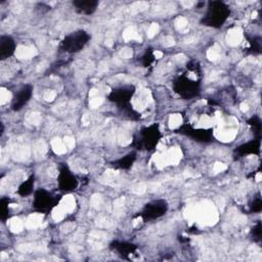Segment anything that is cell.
<instances>
[{
  "label": "cell",
  "instance_id": "cell-5",
  "mask_svg": "<svg viewBox=\"0 0 262 262\" xmlns=\"http://www.w3.org/2000/svg\"><path fill=\"white\" fill-rule=\"evenodd\" d=\"M90 35L84 30H77L67 35L60 42L59 48L66 53H77L89 42Z\"/></svg>",
  "mask_w": 262,
  "mask_h": 262
},
{
  "label": "cell",
  "instance_id": "cell-8",
  "mask_svg": "<svg viewBox=\"0 0 262 262\" xmlns=\"http://www.w3.org/2000/svg\"><path fill=\"white\" fill-rule=\"evenodd\" d=\"M176 131L199 142H210L213 139V129L211 128L194 127L190 124H183Z\"/></svg>",
  "mask_w": 262,
  "mask_h": 262
},
{
  "label": "cell",
  "instance_id": "cell-14",
  "mask_svg": "<svg viewBox=\"0 0 262 262\" xmlns=\"http://www.w3.org/2000/svg\"><path fill=\"white\" fill-rule=\"evenodd\" d=\"M73 6L75 10L84 15H90L95 12L98 1L97 0H75L73 1Z\"/></svg>",
  "mask_w": 262,
  "mask_h": 262
},
{
  "label": "cell",
  "instance_id": "cell-9",
  "mask_svg": "<svg viewBox=\"0 0 262 262\" xmlns=\"http://www.w3.org/2000/svg\"><path fill=\"white\" fill-rule=\"evenodd\" d=\"M57 185L60 191L67 193L74 191L79 185L77 177L72 173L67 165H61L59 167L57 175Z\"/></svg>",
  "mask_w": 262,
  "mask_h": 262
},
{
  "label": "cell",
  "instance_id": "cell-4",
  "mask_svg": "<svg viewBox=\"0 0 262 262\" xmlns=\"http://www.w3.org/2000/svg\"><path fill=\"white\" fill-rule=\"evenodd\" d=\"M135 91L136 90L133 85L119 86L111 90V92L107 94V98L112 102L116 103L119 107H121L127 115L131 114V117L133 118V116L136 114L130 107V100L133 97Z\"/></svg>",
  "mask_w": 262,
  "mask_h": 262
},
{
  "label": "cell",
  "instance_id": "cell-17",
  "mask_svg": "<svg viewBox=\"0 0 262 262\" xmlns=\"http://www.w3.org/2000/svg\"><path fill=\"white\" fill-rule=\"evenodd\" d=\"M248 124L252 127V129L254 130V133L256 134L257 138H260L261 136V128H262V124H261V120L257 117V116H253L249 121Z\"/></svg>",
  "mask_w": 262,
  "mask_h": 262
},
{
  "label": "cell",
  "instance_id": "cell-12",
  "mask_svg": "<svg viewBox=\"0 0 262 262\" xmlns=\"http://www.w3.org/2000/svg\"><path fill=\"white\" fill-rule=\"evenodd\" d=\"M111 249L126 259H130L131 256L135 255L137 251V247L134 244L122 241H114L111 244Z\"/></svg>",
  "mask_w": 262,
  "mask_h": 262
},
{
  "label": "cell",
  "instance_id": "cell-3",
  "mask_svg": "<svg viewBox=\"0 0 262 262\" xmlns=\"http://www.w3.org/2000/svg\"><path fill=\"white\" fill-rule=\"evenodd\" d=\"M230 14L229 6L222 1H210L208 2L205 15L201 23L204 26L214 29L221 28Z\"/></svg>",
  "mask_w": 262,
  "mask_h": 262
},
{
  "label": "cell",
  "instance_id": "cell-6",
  "mask_svg": "<svg viewBox=\"0 0 262 262\" xmlns=\"http://www.w3.org/2000/svg\"><path fill=\"white\" fill-rule=\"evenodd\" d=\"M59 199L45 188H40L34 191L32 206L35 211L47 214L58 204Z\"/></svg>",
  "mask_w": 262,
  "mask_h": 262
},
{
  "label": "cell",
  "instance_id": "cell-1",
  "mask_svg": "<svg viewBox=\"0 0 262 262\" xmlns=\"http://www.w3.org/2000/svg\"><path fill=\"white\" fill-rule=\"evenodd\" d=\"M201 66L196 60L186 63L184 73L179 74L173 81V90L182 98L190 99L199 95L201 91Z\"/></svg>",
  "mask_w": 262,
  "mask_h": 262
},
{
  "label": "cell",
  "instance_id": "cell-21",
  "mask_svg": "<svg viewBox=\"0 0 262 262\" xmlns=\"http://www.w3.org/2000/svg\"><path fill=\"white\" fill-rule=\"evenodd\" d=\"M261 210H262V200L260 195H257L256 198H254V200L250 205V211L254 213H259L261 212Z\"/></svg>",
  "mask_w": 262,
  "mask_h": 262
},
{
  "label": "cell",
  "instance_id": "cell-18",
  "mask_svg": "<svg viewBox=\"0 0 262 262\" xmlns=\"http://www.w3.org/2000/svg\"><path fill=\"white\" fill-rule=\"evenodd\" d=\"M9 215V199L2 198L0 201V217L2 221H5Z\"/></svg>",
  "mask_w": 262,
  "mask_h": 262
},
{
  "label": "cell",
  "instance_id": "cell-19",
  "mask_svg": "<svg viewBox=\"0 0 262 262\" xmlns=\"http://www.w3.org/2000/svg\"><path fill=\"white\" fill-rule=\"evenodd\" d=\"M154 61H155V54H154V51H152L151 49L146 50V51L143 53V55L141 56V58H140L141 64H142L143 67H145V68L149 67Z\"/></svg>",
  "mask_w": 262,
  "mask_h": 262
},
{
  "label": "cell",
  "instance_id": "cell-20",
  "mask_svg": "<svg viewBox=\"0 0 262 262\" xmlns=\"http://www.w3.org/2000/svg\"><path fill=\"white\" fill-rule=\"evenodd\" d=\"M251 235L254 239V242L259 243L261 241V236H262V226H261V222H257V224H255L253 226V228L251 229Z\"/></svg>",
  "mask_w": 262,
  "mask_h": 262
},
{
  "label": "cell",
  "instance_id": "cell-15",
  "mask_svg": "<svg viewBox=\"0 0 262 262\" xmlns=\"http://www.w3.org/2000/svg\"><path fill=\"white\" fill-rule=\"evenodd\" d=\"M135 161H136V152L130 151L124 157L112 162L111 166L114 169H118V170H128L133 166Z\"/></svg>",
  "mask_w": 262,
  "mask_h": 262
},
{
  "label": "cell",
  "instance_id": "cell-16",
  "mask_svg": "<svg viewBox=\"0 0 262 262\" xmlns=\"http://www.w3.org/2000/svg\"><path fill=\"white\" fill-rule=\"evenodd\" d=\"M35 187V176L31 175L27 180H25L17 188L16 192L20 196H28L33 193Z\"/></svg>",
  "mask_w": 262,
  "mask_h": 262
},
{
  "label": "cell",
  "instance_id": "cell-11",
  "mask_svg": "<svg viewBox=\"0 0 262 262\" xmlns=\"http://www.w3.org/2000/svg\"><path fill=\"white\" fill-rule=\"evenodd\" d=\"M16 49V43L11 36L2 35L0 37V59L5 60L11 57Z\"/></svg>",
  "mask_w": 262,
  "mask_h": 262
},
{
  "label": "cell",
  "instance_id": "cell-2",
  "mask_svg": "<svg viewBox=\"0 0 262 262\" xmlns=\"http://www.w3.org/2000/svg\"><path fill=\"white\" fill-rule=\"evenodd\" d=\"M162 138V132L158 124H151L149 126L140 129L132 140V146L137 150L151 151L154 150Z\"/></svg>",
  "mask_w": 262,
  "mask_h": 262
},
{
  "label": "cell",
  "instance_id": "cell-10",
  "mask_svg": "<svg viewBox=\"0 0 262 262\" xmlns=\"http://www.w3.org/2000/svg\"><path fill=\"white\" fill-rule=\"evenodd\" d=\"M32 95H33V86L31 84H26L21 86L12 97L11 108L14 112L20 111L29 102Z\"/></svg>",
  "mask_w": 262,
  "mask_h": 262
},
{
  "label": "cell",
  "instance_id": "cell-7",
  "mask_svg": "<svg viewBox=\"0 0 262 262\" xmlns=\"http://www.w3.org/2000/svg\"><path fill=\"white\" fill-rule=\"evenodd\" d=\"M169 205L166 200L158 199L148 202L144 205L140 212V217L144 222L156 220L164 216L168 211Z\"/></svg>",
  "mask_w": 262,
  "mask_h": 262
},
{
  "label": "cell",
  "instance_id": "cell-13",
  "mask_svg": "<svg viewBox=\"0 0 262 262\" xmlns=\"http://www.w3.org/2000/svg\"><path fill=\"white\" fill-rule=\"evenodd\" d=\"M260 146H261V140L260 138H256L241 144L235 148L234 152L237 155V157H244L248 155H259Z\"/></svg>",
  "mask_w": 262,
  "mask_h": 262
}]
</instances>
